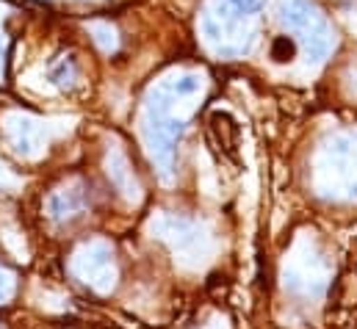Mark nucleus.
<instances>
[{
  "instance_id": "nucleus-1",
  "label": "nucleus",
  "mask_w": 357,
  "mask_h": 329,
  "mask_svg": "<svg viewBox=\"0 0 357 329\" xmlns=\"http://www.w3.org/2000/svg\"><path fill=\"white\" fill-rule=\"evenodd\" d=\"M330 299H333L335 307H344V310L357 307V271L341 274V280L335 282V291L330 293Z\"/></svg>"
}]
</instances>
